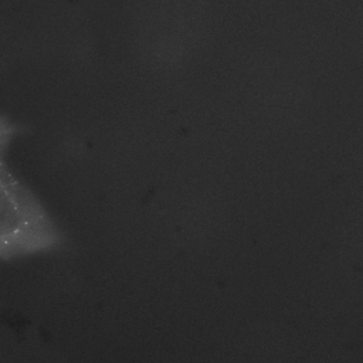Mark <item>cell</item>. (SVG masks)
Returning <instances> with one entry per match:
<instances>
[{
  "label": "cell",
  "mask_w": 363,
  "mask_h": 363,
  "mask_svg": "<svg viewBox=\"0 0 363 363\" xmlns=\"http://www.w3.org/2000/svg\"><path fill=\"white\" fill-rule=\"evenodd\" d=\"M19 125L0 115V259L15 260L49 253L61 234L40 199L9 167V148Z\"/></svg>",
  "instance_id": "6da1fadb"
}]
</instances>
